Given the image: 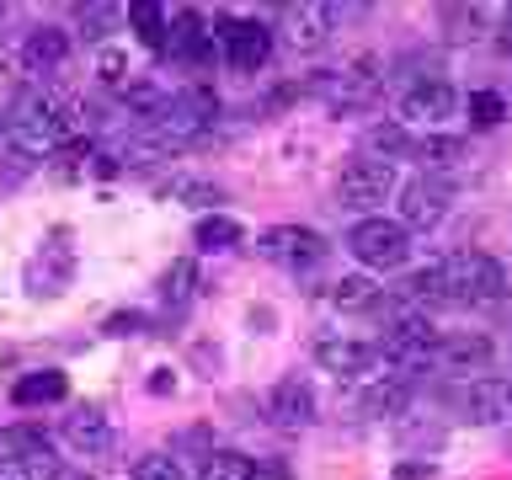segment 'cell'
<instances>
[{
    "label": "cell",
    "mask_w": 512,
    "mask_h": 480,
    "mask_svg": "<svg viewBox=\"0 0 512 480\" xmlns=\"http://www.w3.org/2000/svg\"><path fill=\"white\" fill-rule=\"evenodd\" d=\"M400 288H406V299H416V304H491V299H502L507 272L486 251H454V256H443V262L411 272Z\"/></svg>",
    "instance_id": "cell-1"
},
{
    "label": "cell",
    "mask_w": 512,
    "mask_h": 480,
    "mask_svg": "<svg viewBox=\"0 0 512 480\" xmlns=\"http://www.w3.org/2000/svg\"><path fill=\"white\" fill-rule=\"evenodd\" d=\"M86 134V112L70 96H54V91H22L6 112V144L22 160L32 155H48L59 144H75Z\"/></svg>",
    "instance_id": "cell-2"
},
{
    "label": "cell",
    "mask_w": 512,
    "mask_h": 480,
    "mask_svg": "<svg viewBox=\"0 0 512 480\" xmlns=\"http://www.w3.org/2000/svg\"><path fill=\"white\" fill-rule=\"evenodd\" d=\"M150 123H155V139L166 144V150L192 144L219 123V96H214V86H187V91L166 96V107H160Z\"/></svg>",
    "instance_id": "cell-3"
},
{
    "label": "cell",
    "mask_w": 512,
    "mask_h": 480,
    "mask_svg": "<svg viewBox=\"0 0 512 480\" xmlns=\"http://www.w3.org/2000/svg\"><path fill=\"white\" fill-rule=\"evenodd\" d=\"M347 251L358 256L368 272H390L411 256V230L400 219H363V224H352Z\"/></svg>",
    "instance_id": "cell-4"
},
{
    "label": "cell",
    "mask_w": 512,
    "mask_h": 480,
    "mask_svg": "<svg viewBox=\"0 0 512 480\" xmlns=\"http://www.w3.org/2000/svg\"><path fill=\"white\" fill-rule=\"evenodd\" d=\"M438 326H432L427 315H400L390 331H384L379 342V358H390L400 374H416V368H427L432 358H438Z\"/></svg>",
    "instance_id": "cell-5"
},
{
    "label": "cell",
    "mask_w": 512,
    "mask_h": 480,
    "mask_svg": "<svg viewBox=\"0 0 512 480\" xmlns=\"http://www.w3.org/2000/svg\"><path fill=\"white\" fill-rule=\"evenodd\" d=\"M256 256L272 267H288V272H304L315 262H326V235L304 230V224H272V230L256 235Z\"/></svg>",
    "instance_id": "cell-6"
},
{
    "label": "cell",
    "mask_w": 512,
    "mask_h": 480,
    "mask_svg": "<svg viewBox=\"0 0 512 480\" xmlns=\"http://www.w3.org/2000/svg\"><path fill=\"white\" fill-rule=\"evenodd\" d=\"M395 192V166L390 160H374V155H352L342 176H336V198L342 208H374Z\"/></svg>",
    "instance_id": "cell-7"
},
{
    "label": "cell",
    "mask_w": 512,
    "mask_h": 480,
    "mask_svg": "<svg viewBox=\"0 0 512 480\" xmlns=\"http://www.w3.org/2000/svg\"><path fill=\"white\" fill-rule=\"evenodd\" d=\"M315 91L326 96L331 107H368L379 96V64L374 59H352L347 70L315 75Z\"/></svg>",
    "instance_id": "cell-8"
},
{
    "label": "cell",
    "mask_w": 512,
    "mask_h": 480,
    "mask_svg": "<svg viewBox=\"0 0 512 480\" xmlns=\"http://www.w3.org/2000/svg\"><path fill=\"white\" fill-rule=\"evenodd\" d=\"M448 198H454V187L443 176H416V182L400 187V224L406 230H438L448 214Z\"/></svg>",
    "instance_id": "cell-9"
},
{
    "label": "cell",
    "mask_w": 512,
    "mask_h": 480,
    "mask_svg": "<svg viewBox=\"0 0 512 480\" xmlns=\"http://www.w3.org/2000/svg\"><path fill=\"white\" fill-rule=\"evenodd\" d=\"M219 54L235 75H256L272 59V32L262 22H224L219 27Z\"/></svg>",
    "instance_id": "cell-10"
},
{
    "label": "cell",
    "mask_w": 512,
    "mask_h": 480,
    "mask_svg": "<svg viewBox=\"0 0 512 480\" xmlns=\"http://www.w3.org/2000/svg\"><path fill=\"white\" fill-rule=\"evenodd\" d=\"M70 272H75V251H70V235L54 230L48 235V246L32 256V267H27V283H32V294H64V283H70Z\"/></svg>",
    "instance_id": "cell-11"
},
{
    "label": "cell",
    "mask_w": 512,
    "mask_h": 480,
    "mask_svg": "<svg viewBox=\"0 0 512 480\" xmlns=\"http://www.w3.org/2000/svg\"><path fill=\"white\" fill-rule=\"evenodd\" d=\"M491 336H480V331H448L443 342H438V363L443 374H486L491 368Z\"/></svg>",
    "instance_id": "cell-12"
},
{
    "label": "cell",
    "mask_w": 512,
    "mask_h": 480,
    "mask_svg": "<svg viewBox=\"0 0 512 480\" xmlns=\"http://www.w3.org/2000/svg\"><path fill=\"white\" fill-rule=\"evenodd\" d=\"M454 107H459V96L448 80H422V86H411L400 96V118L406 123H443V118H454Z\"/></svg>",
    "instance_id": "cell-13"
},
{
    "label": "cell",
    "mask_w": 512,
    "mask_h": 480,
    "mask_svg": "<svg viewBox=\"0 0 512 480\" xmlns=\"http://www.w3.org/2000/svg\"><path fill=\"white\" fill-rule=\"evenodd\" d=\"M336 6H320V0H304V6H288L283 11V32H288V43L294 48H320L331 38V27H336Z\"/></svg>",
    "instance_id": "cell-14"
},
{
    "label": "cell",
    "mask_w": 512,
    "mask_h": 480,
    "mask_svg": "<svg viewBox=\"0 0 512 480\" xmlns=\"http://www.w3.org/2000/svg\"><path fill=\"white\" fill-rule=\"evenodd\" d=\"M315 363L326 374H368L379 363V347L374 342H352V336H326L315 342Z\"/></svg>",
    "instance_id": "cell-15"
},
{
    "label": "cell",
    "mask_w": 512,
    "mask_h": 480,
    "mask_svg": "<svg viewBox=\"0 0 512 480\" xmlns=\"http://www.w3.org/2000/svg\"><path fill=\"white\" fill-rule=\"evenodd\" d=\"M267 416L278 427H310L315 422V390L304 379H283V384H272V395H267Z\"/></svg>",
    "instance_id": "cell-16"
},
{
    "label": "cell",
    "mask_w": 512,
    "mask_h": 480,
    "mask_svg": "<svg viewBox=\"0 0 512 480\" xmlns=\"http://www.w3.org/2000/svg\"><path fill=\"white\" fill-rule=\"evenodd\" d=\"M64 443L75 448V454H102V448L112 443V422L102 406H75L70 416H64Z\"/></svg>",
    "instance_id": "cell-17"
},
{
    "label": "cell",
    "mask_w": 512,
    "mask_h": 480,
    "mask_svg": "<svg viewBox=\"0 0 512 480\" xmlns=\"http://www.w3.org/2000/svg\"><path fill=\"white\" fill-rule=\"evenodd\" d=\"M64 54H70V38H64V27H32L27 43H22V64H27L32 75L59 70Z\"/></svg>",
    "instance_id": "cell-18"
},
{
    "label": "cell",
    "mask_w": 512,
    "mask_h": 480,
    "mask_svg": "<svg viewBox=\"0 0 512 480\" xmlns=\"http://www.w3.org/2000/svg\"><path fill=\"white\" fill-rule=\"evenodd\" d=\"M70 395V384H64V374L59 368H38V374H22L16 379V390H11V400L22 411H32V406H54V400H64Z\"/></svg>",
    "instance_id": "cell-19"
},
{
    "label": "cell",
    "mask_w": 512,
    "mask_h": 480,
    "mask_svg": "<svg viewBox=\"0 0 512 480\" xmlns=\"http://www.w3.org/2000/svg\"><path fill=\"white\" fill-rule=\"evenodd\" d=\"M507 406H512V384L507 379H491V374H480L470 384V395H464V411H470L475 422H496Z\"/></svg>",
    "instance_id": "cell-20"
},
{
    "label": "cell",
    "mask_w": 512,
    "mask_h": 480,
    "mask_svg": "<svg viewBox=\"0 0 512 480\" xmlns=\"http://www.w3.org/2000/svg\"><path fill=\"white\" fill-rule=\"evenodd\" d=\"M406 395H411V384H406V374H390V379H374L363 390V416H395L400 406H406Z\"/></svg>",
    "instance_id": "cell-21"
},
{
    "label": "cell",
    "mask_w": 512,
    "mask_h": 480,
    "mask_svg": "<svg viewBox=\"0 0 512 480\" xmlns=\"http://www.w3.org/2000/svg\"><path fill=\"white\" fill-rule=\"evenodd\" d=\"M198 480H256V459L235 454V448H214V454H203Z\"/></svg>",
    "instance_id": "cell-22"
},
{
    "label": "cell",
    "mask_w": 512,
    "mask_h": 480,
    "mask_svg": "<svg viewBox=\"0 0 512 480\" xmlns=\"http://www.w3.org/2000/svg\"><path fill=\"white\" fill-rule=\"evenodd\" d=\"M192 246L198 251H235L240 246V224L230 214H203L198 230H192Z\"/></svg>",
    "instance_id": "cell-23"
},
{
    "label": "cell",
    "mask_w": 512,
    "mask_h": 480,
    "mask_svg": "<svg viewBox=\"0 0 512 480\" xmlns=\"http://www.w3.org/2000/svg\"><path fill=\"white\" fill-rule=\"evenodd\" d=\"M331 304H336V310H374V304H379V283L368 278V272L336 278L331 283Z\"/></svg>",
    "instance_id": "cell-24"
},
{
    "label": "cell",
    "mask_w": 512,
    "mask_h": 480,
    "mask_svg": "<svg viewBox=\"0 0 512 480\" xmlns=\"http://www.w3.org/2000/svg\"><path fill=\"white\" fill-rule=\"evenodd\" d=\"M128 22H134V32H139V43H144V48H160V43H166L171 11H166V6H155V0H134V6H128Z\"/></svg>",
    "instance_id": "cell-25"
},
{
    "label": "cell",
    "mask_w": 512,
    "mask_h": 480,
    "mask_svg": "<svg viewBox=\"0 0 512 480\" xmlns=\"http://www.w3.org/2000/svg\"><path fill=\"white\" fill-rule=\"evenodd\" d=\"M192 294H198V262H192V256H182V262H171L166 278H160V299H166L171 310H182Z\"/></svg>",
    "instance_id": "cell-26"
},
{
    "label": "cell",
    "mask_w": 512,
    "mask_h": 480,
    "mask_svg": "<svg viewBox=\"0 0 512 480\" xmlns=\"http://www.w3.org/2000/svg\"><path fill=\"white\" fill-rule=\"evenodd\" d=\"M363 144H368V155H374V160H390V155H406V150H416V139L406 134V123H374Z\"/></svg>",
    "instance_id": "cell-27"
},
{
    "label": "cell",
    "mask_w": 512,
    "mask_h": 480,
    "mask_svg": "<svg viewBox=\"0 0 512 480\" xmlns=\"http://www.w3.org/2000/svg\"><path fill=\"white\" fill-rule=\"evenodd\" d=\"M443 32L454 43H470V38L486 32V11H480V6H443Z\"/></svg>",
    "instance_id": "cell-28"
},
{
    "label": "cell",
    "mask_w": 512,
    "mask_h": 480,
    "mask_svg": "<svg viewBox=\"0 0 512 480\" xmlns=\"http://www.w3.org/2000/svg\"><path fill=\"white\" fill-rule=\"evenodd\" d=\"M166 192H171V198H187V203H203V208H214V203L224 198L214 182H198V176H171Z\"/></svg>",
    "instance_id": "cell-29"
},
{
    "label": "cell",
    "mask_w": 512,
    "mask_h": 480,
    "mask_svg": "<svg viewBox=\"0 0 512 480\" xmlns=\"http://www.w3.org/2000/svg\"><path fill=\"white\" fill-rule=\"evenodd\" d=\"M0 448H16V454L48 464V438H43L38 427H11V432H0Z\"/></svg>",
    "instance_id": "cell-30"
},
{
    "label": "cell",
    "mask_w": 512,
    "mask_h": 480,
    "mask_svg": "<svg viewBox=\"0 0 512 480\" xmlns=\"http://www.w3.org/2000/svg\"><path fill=\"white\" fill-rule=\"evenodd\" d=\"M416 155L427 160V166H454V160H464V139H448V134H432L416 144Z\"/></svg>",
    "instance_id": "cell-31"
},
{
    "label": "cell",
    "mask_w": 512,
    "mask_h": 480,
    "mask_svg": "<svg viewBox=\"0 0 512 480\" xmlns=\"http://www.w3.org/2000/svg\"><path fill=\"white\" fill-rule=\"evenodd\" d=\"M502 118H507V102H502L496 91H475V96H470V123H475V128H496Z\"/></svg>",
    "instance_id": "cell-32"
},
{
    "label": "cell",
    "mask_w": 512,
    "mask_h": 480,
    "mask_svg": "<svg viewBox=\"0 0 512 480\" xmlns=\"http://www.w3.org/2000/svg\"><path fill=\"white\" fill-rule=\"evenodd\" d=\"M128 480H182V464H176L171 454H144Z\"/></svg>",
    "instance_id": "cell-33"
},
{
    "label": "cell",
    "mask_w": 512,
    "mask_h": 480,
    "mask_svg": "<svg viewBox=\"0 0 512 480\" xmlns=\"http://www.w3.org/2000/svg\"><path fill=\"white\" fill-rule=\"evenodd\" d=\"M107 336H139L144 331V315L139 310H118V315H107Z\"/></svg>",
    "instance_id": "cell-34"
},
{
    "label": "cell",
    "mask_w": 512,
    "mask_h": 480,
    "mask_svg": "<svg viewBox=\"0 0 512 480\" xmlns=\"http://www.w3.org/2000/svg\"><path fill=\"white\" fill-rule=\"evenodd\" d=\"M80 22H86V27H107V22H118V6H86V11H80Z\"/></svg>",
    "instance_id": "cell-35"
},
{
    "label": "cell",
    "mask_w": 512,
    "mask_h": 480,
    "mask_svg": "<svg viewBox=\"0 0 512 480\" xmlns=\"http://www.w3.org/2000/svg\"><path fill=\"white\" fill-rule=\"evenodd\" d=\"M0 480H32V470L22 459H0Z\"/></svg>",
    "instance_id": "cell-36"
},
{
    "label": "cell",
    "mask_w": 512,
    "mask_h": 480,
    "mask_svg": "<svg viewBox=\"0 0 512 480\" xmlns=\"http://www.w3.org/2000/svg\"><path fill=\"white\" fill-rule=\"evenodd\" d=\"M102 80H123V54H102Z\"/></svg>",
    "instance_id": "cell-37"
},
{
    "label": "cell",
    "mask_w": 512,
    "mask_h": 480,
    "mask_svg": "<svg viewBox=\"0 0 512 480\" xmlns=\"http://www.w3.org/2000/svg\"><path fill=\"white\" fill-rule=\"evenodd\" d=\"M171 384H176V379H171V368H155V379H150V390H155V395H166V390H171Z\"/></svg>",
    "instance_id": "cell-38"
},
{
    "label": "cell",
    "mask_w": 512,
    "mask_h": 480,
    "mask_svg": "<svg viewBox=\"0 0 512 480\" xmlns=\"http://www.w3.org/2000/svg\"><path fill=\"white\" fill-rule=\"evenodd\" d=\"M502 54H512V16H507V27H502Z\"/></svg>",
    "instance_id": "cell-39"
},
{
    "label": "cell",
    "mask_w": 512,
    "mask_h": 480,
    "mask_svg": "<svg viewBox=\"0 0 512 480\" xmlns=\"http://www.w3.org/2000/svg\"><path fill=\"white\" fill-rule=\"evenodd\" d=\"M54 480H91V475H86V470H59Z\"/></svg>",
    "instance_id": "cell-40"
}]
</instances>
